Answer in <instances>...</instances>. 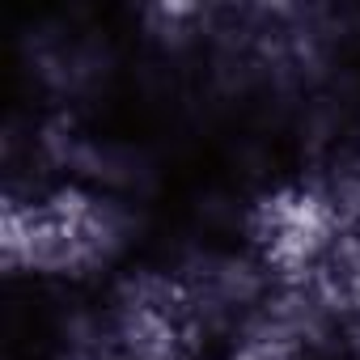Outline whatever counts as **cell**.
Returning a JSON list of instances; mask_svg holds the SVG:
<instances>
[{"label":"cell","mask_w":360,"mask_h":360,"mask_svg":"<svg viewBox=\"0 0 360 360\" xmlns=\"http://www.w3.org/2000/svg\"><path fill=\"white\" fill-rule=\"evenodd\" d=\"M339 326H343L347 343H352V347L360 352V297H356V301H352V305H347V309L339 314Z\"/></svg>","instance_id":"3957f363"},{"label":"cell","mask_w":360,"mask_h":360,"mask_svg":"<svg viewBox=\"0 0 360 360\" xmlns=\"http://www.w3.org/2000/svg\"><path fill=\"white\" fill-rule=\"evenodd\" d=\"M72 360H110V356H106V347H81Z\"/></svg>","instance_id":"277c9868"},{"label":"cell","mask_w":360,"mask_h":360,"mask_svg":"<svg viewBox=\"0 0 360 360\" xmlns=\"http://www.w3.org/2000/svg\"><path fill=\"white\" fill-rule=\"evenodd\" d=\"M119 246V217L85 191H56L39 204H9L0 221V250L9 267L77 276Z\"/></svg>","instance_id":"6da1fadb"},{"label":"cell","mask_w":360,"mask_h":360,"mask_svg":"<svg viewBox=\"0 0 360 360\" xmlns=\"http://www.w3.org/2000/svg\"><path fill=\"white\" fill-rule=\"evenodd\" d=\"M250 233L259 246V267L276 276L284 288H301L314 280V271L326 263L335 246L339 233L335 195L309 187L276 191L255 208Z\"/></svg>","instance_id":"7a4b0ae2"}]
</instances>
